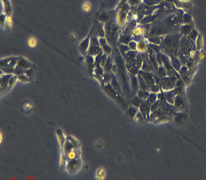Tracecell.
Instances as JSON below:
<instances>
[{
  "mask_svg": "<svg viewBox=\"0 0 206 180\" xmlns=\"http://www.w3.org/2000/svg\"><path fill=\"white\" fill-rule=\"evenodd\" d=\"M138 110L143 114L145 119L148 120L150 113H151V104L148 102L146 100H144L140 106L139 107Z\"/></svg>",
  "mask_w": 206,
  "mask_h": 180,
  "instance_id": "11",
  "label": "cell"
},
{
  "mask_svg": "<svg viewBox=\"0 0 206 180\" xmlns=\"http://www.w3.org/2000/svg\"><path fill=\"white\" fill-rule=\"evenodd\" d=\"M150 94V91H148V90L139 89V90L136 94V96H138L140 98L142 99V100H146Z\"/></svg>",
  "mask_w": 206,
  "mask_h": 180,
  "instance_id": "26",
  "label": "cell"
},
{
  "mask_svg": "<svg viewBox=\"0 0 206 180\" xmlns=\"http://www.w3.org/2000/svg\"><path fill=\"white\" fill-rule=\"evenodd\" d=\"M148 43H147V41L144 39H140V40L137 41L136 51L139 53L146 52L148 48Z\"/></svg>",
  "mask_w": 206,
  "mask_h": 180,
  "instance_id": "18",
  "label": "cell"
},
{
  "mask_svg": "<svg viewBox=\"0 0 206 180\" xmlns=\"http://www.w3.org/2000/svg\"><path fill=\"white\" fill-rule=\"evenodd\" d=\"M92 31H93V29H92V30L91 31V32L89 33L88 36H87L84 40L82 41L81 42V44H79V48L82 54L85 55L88 53L90 45H91V39Z\"/></svg>",
  "mask_w": 206,
  "mask_h": 180,
  "instance_id": "6",
  "label": "cell"
},
{
  "mask_svg": "<svg viewBox=\"0 0 206 180\" xmlns=\"http://www.w3.org/2000/svg\"><path fill=\"white\" fill-rule=\"evenodd\" d=\"M139 111L138 108L133 106V105H130L126 108V115L129 118H134L137 113Z\"/></svg>",
  "mask_w": 206,
  "mask_h": 180,
  "instance_id": "19",
  "label": "cell"
},
{
  "mask_svg": "<svg viewBox=\"0 0 206 180\" xmlns=\"http://www.w3.org/2000/svg\"><path fill=\"white\" fill-rule=\"evenodd\" d=\"M66 158H67V161H69L71 160H73V159L79 158V153L77 151V150H74L71 151L69 153H68L67 154L65 155Z\"/></svg>",
  "mask_w": 206,
  "mask_h": 180,
  "instance_id": "29",
  "label": "cell"
},
{
  "mask_svg": "<svg viewBox=\"0 0 206 180\" xmlns=\"http://www.w3.org/2000/svg\"><path fill=\"white\" fill-rule=\"evenodd\" d=\"M118 49H119L120 53L122 54V55H125L129 51H130V49L129 48L128 45L123 44H120L119 45V46H118Z\"/></svg>",
  "mask_w": 206,
  "mask_h": 180,
  "instance_id": "33",
  "label": "cell"
},
{
  "mask_svg": "<svg viewBox=\"0 0 206 180\" xmlns=\"http://www.w3.org/2000/svg\"><path fill=\"white\" fill-rule=\"evenodd\" d=\"M100 47L102 49L103 52L107 55H109L112 53V47L109 45V41H107V39L104 38H99Z\"/></svg>",
  "mask_w": 206,
  "mask_h": 180,
  "instance_id": "13",
  "label": "cell"
},
{
  "mask_svg": "<svg viewBox=\"0 0 206 180\" xmlns=\"http://www.w3.org/2000/svg\"><path fill=\"white\" fill-rule=\"evenodd\" d=\"M17 66L23 69V70H27L28 69L31 68V67H32V64H31V63L30 62H29L27 60H26L25 58L19 57Z\"/></svg>",
  "mask_w": 206,
  "mask_h": 180,
  "instance_id": "16",
  "label": "cell"
},
{
  "mask_svg": "<svg viewBox=\"0 0 206 180\" xmlns=\"http://www.w3.org/2000/svg\"><path fill=\"white\" fill-rule=\"evenodd\" d=\"M195 44L197 51H201L203 46V39L202 36L201 35L200 33L199 34V36H198L197 39H195Z\"/></svg>",
  "mask_w": 206,
  "mask_h": 180,
  "instance_id": "28",
  "label": "cell"
},
{
  "mask_svg": "<svg viewBox=\"0 0 206 180\" xmlns=\"http://www.w3.org/2000/svg\"><path fill=\"white\" fill-rule=\"evenodd\" d=\"M12 23H13V20H12V17H11V15H6V20H5V23H4V25L6 28L10 29L12 26Z\"/></svg>",
  "mask_w": 206,
  "mask_h": 180,
  "instance_id": "38",
  "label": "cell"
},
{
  "mask_svg": "<svg viewBox=\"0 0 206 180\" xmlns=\"http://www.w3.org/2000/svg\"><path fill=\"white\" fill-rule=\"evenodd\" d=\"M88 55H92V56L97 57V55L103 54V51L100 47L99 38L97 37H91V45H90Z\"/></svg>",
  "mask_w": 206,
  "mask_h": 180,
  "instance_id": "4",
  "label": "cell"
},
{
  "mask_svg": "<svg viewBox=\"0 0 206 180\" xmlns=\"http://www.w3.org/2000/svg\"><path fill=\"white\" fill-rule=\"evenodd\" d=\"M1 2L4 4V7L5 10V14L6 15H10L12 12L11 4L9 0H1Z\"/></svg>",
  "mask_w": 206,
  "mask_h": 180,
  "instance_id": "27",
  "label": "cell"
},
{
  "mask_svg": "<svg viewBox=\"0 0 206 180\" xmlns=\"http://www.w3.org/2000/svg\"><path fill=\"white\" fill-rule=\"evenodd\" d=\"M82 9H83V10L84 12H91V10L92 9V5L91 4V2H89L88 1H84L83 4V5H82Z\"/></svg>",
  "mask_w": 206,
  "mask_h": 180,
  "instance_id": "37",
  "label": "cell"
},
{
  "mask_svg": "<svg viewBox=\"0 0 206 180\" xmlns=\"http://www.w3.org/2000/svg\"><path fill=\"white\" fill-rule=\"evenodd\" d=\"M174 107L178 110V112H184L186 107V102H185L184 96L177 95L174 99Z\"/></svg>",
  "mask_w": 206,
  "mask_h": 180,
  "instance_id": "8",
  "label": "cell"
},
{
  "mask_svg": "<svg viewBox=\"0 0 206 180\" xmlns=\"http://www.w3.org/2000/svg\"><path fill=\"white\" fill-rule=\"evenodd\" d=\"M126 14L123 11H119L117 13V20L118 24L120 26H124L125 23V20L126 19V16H125Z\"/></svg>",
  "mask_w": 206,
  "mask_h": 180,
  "instance_id": "22",
  "label": "cell"
},
{
  "mask_svg": "<svg viewBox=\"0 0 206 180\" xmlns=\"http://www.w3.org/2000/svg\"><path fill=\"white\" fill-rule=\"evenodd\" d=\"M205 57V54L204 53H203L202 50L201 51H198V54H197V58L200 60H202L203 59H204Z\"/></svg>",
  "mask_w": 206,
  "mask_h": 180,
  "instance_id": "48",
  "label": "cell"
},
{
  "mask_svg": "<svg viewBox=\"0 0 206 180\" xmlns=\"http://www.w3.org/2000/svg\"><path fill=\"white\" fill-rule=\"evenodd\" d=\"M145 33V31L144 28L138 27L135 28L133 31V37H140L143 36V34Z\"/></svg>",
  "mask_w": 206,
  "mask_h": 180,
  "instance_id": "31",
  "label": "cell"
},
{
  "mask_svg": "<svg viewBox=\"0 0 206 180\" xmlns=\"http://www.w3.org/2000/svg\"><path fill=\"white\" fill-rule=\"evenodd\" d=\"M57 133L58 136H59L60 143L61 144L62 146H64V144H65L66 140L64 137H63V134L62 133V131L61 130H58V131H57Z\"/></svg>",
  "mask_w": 206,
  "mask_h": 180,
  "instance_id": "46",
  "label": "cell"
},
{
  "mask_svg": "<svg viewBox=\"0 0 206 180\" xmlns=\"http://www.w3.org/2000/svg\"><path fill=\"white\" fill-rule=\"evenodd\" d=\"M134 120H135L136 122L137 123H140V122H142V121H144L146 119H145L144 118V116L143 115V114L140 112V111H138V113H137V114L136 115L135 117H134Z\"/></svg>",
  "mask_w": 206,
  "mask_h": 180,
  "instance_id": "39",
  "label": "cell"
},
{
  "mask_svg": "<svg viewBox=\"0 0 206 180\" xmlns=\"http://www.w3.org/2000/svg\"><path fill=\"white\" fill-rule=\"evenodd\" d=\"M180 38L176 35L168 36L163 39L160 44V49L170 57L176 56L179 46Z\"/></svg>",
  "mask_w": 206,
  "mask_h": 180,
  "instance_id": "1",
  "label": "cell"
},
{
  "mask_svg": "<svg viewBox=\"0 0 206 180\" xmlns=\"http://www.w3.org/2000/svg\"><path fill=\"white\" fill-rule=\"evenodd\" d=\"M174 118H175V121L176 123L182 124L186 120V113H185V112H178L174 115Z\"/></svg>",
  "mask_w": 206,
  "mask_h": 180,
  "instance_id": "21",
  "label": "cell"
},
{
  "mask_svg": "<svg viewBox=\"0 0 206 180\" xmlns=\"http://www.w3.org/2000/svg\"><path fill=\"white\" fill-rule=\"evenodd\" d=\"M86 63L88 65L90 70H92V68L94 66L95 64V57L92 56V55H87L86 56Z\"/></svg>",
  "mask_w": 206,
  "mask_h": 180,
  "instance_id": "32",
  "label": "cell"
},
{
  "mask_svg": "<svg viewBox=\"0 0 206 180\" xmlns=\"http://www.w3.org/2000/svg\"><path fill=\"white\" fill-rule=\"evenodd\" d=\"M179 79H180V78L176 75H168L166 78L161 79L160 86L162 88V91H166L174 89L175 88L176 82Z\"/></svg>",
  "mask_w": 206,
  "mask_h": 180,
  "instance_id": "2",
  "label": "cell"
},
{
  "mask_svg": "<svg viewBox=\"0 0 206 180\" xmlns=\"http://www.w3.org/2000/svg\"><path fill=\"white\" fill-rule=\"evenodd\" d=\"M17 80H18L17 76V75H13V76L12 77V78L10 79L9 81L8 87H12L13 86H14V85L15 84V83H16Z\"/></svg>",
  "mask_w": 206,
  "mask_h": 180,
  "instance_id": "47",
  "label": "cell"
},
{
  "mask_svg": "<svg viewBox=\"0 0 206 180\" xmlns=\"http://www.w3.org/2000/svg\"><path fill=\"white\" fill-rule=\"evenodd\" d=\"M14 74H4V75H1V92L4 90L6 89L8 87L9 81L10 79L12 78V77L14 75Z\"/></svg>",
  "mask_w": 206,
  "mask_h": 180,
  "instance_id": "14",
  "label": "cell"
},
{
  "mask_svg": "<svg viewBox=\"0 0 206 180\" xmlns=\"http://www.w3.org/2000/svg\"><path fill=\"white\" fill-rule=\"evenodd\" d=\"M25 74L27 77H29V78H30V76L32 75V74H33L32 68H30V69H28V70H26L25 72Z\"/></svg>",
  "mask_w": 206,
  "mask_h": 180,
  "instance_id": "50",
  "label": "cell"
},
{
  "mask_svg": "<svg viewBox=\"0 0 206 180\" xmlns=\"http://www.w3.org/2000/svg\"><path fill=\"white\" fill-rule=\"evenodd\" d=\"M154 74L159 78L162 79L168 76V71L164 66L163 65H158V68L156 70Z\"/></svg>",
  "mask_w": 206,
  "mask_h": 180,
  "instance_id": "17",
  "label": "cell"
},
{
  "mask_svg": "<svg viewBox=\"0 0 206 180\" xmlns=\"http://www.w3.org/2000/svg\"><path fill=\"white\" fill-rule=\"evenodd\" d=\"M158 99V94H155V93H152V92H150V94L149 95L148 97L147 98L146 101L152 105L153 103H154L156 101H157Z\"/></svg>",
  "mask_w": 206,
  "mask_h": 180,
  "instance_id": "34",
  "label": "cell"
},
{
  "mask_svg": "<svg viewBox=\"0 0 206 180\" xmlns=\"http://www.w3.org/2000/svg\"><path fill=\"white\" fill-rule=\"evenodd\" d=\"M188 70L189 68H187V65H182L180 68V70H179L178 71L179 76L182 77L184 75H186V74L187 73V71H188Z\"/></svg>",
  "mask_w": 206,
  "mask_h": 180,
  "instance_id": "43",
  "label": "cell"
},
{
  "mask_svg": "<svg viewBox=\"0 0 206 180\" xmlns=\"http://www.w3.org/2000/svg\"><path fill=\"white\" fill-rule=\"evenodd\" d=\"M164 94L165 96V99L166 100V102L169 104H170L171 105H174V99H175L176 96H177V93L175 91V89L170 90V91H163Z\"/></svg>",
  "mask_w": 206,
  "mask_h": 180,
  "instance_id": "15",
  "label": "cell"
},
{
  "mask_svg": "<svg viewBox=\"0 0 206 180\" xmlns=\"http://www.w3.org/2000/svg\"><path fill=\"white\" fill-rule=\"evenodd\" d=\"M109 28H107V39L109 40V44H115L114 42L116 41V38L117 37V32L118 30L117 28L114 25H110L109 26Z\"/></svg>",
  "mask_w": 206,
  "mask_h": 180,
  "instance_id": "10",
  "label": "cell"
},
{
  "mask_svg": "<svg viewBox=\"0 0 206 180\" xmlns=\"http://www.w3.org/2000/svg\"><path fill=\"white\" fill-rule=\"evenodd\" d=\"M1 71H4L5 74H14L15 68L13 67H1Z\"/></svg>",
  "mask_w": 206,
  "mask_h": 180,
  "instance_id": "40",
  "label": "cell"
},
{
  "mask_svg": "<svg viewBox=\"0 0 206 180\" xmlns=\"http://www.w3.org/2000/svg\"><path fill=\"white\" fill-rule=\"evenodd\" d=\"M137 76H138V79L140 89H144V90H148V91H150V87H148V86L146 82L144 81V79L142 78V77L139 75V74H138Z\"/></svg>",
  "mask_w": 206,
  "mask_h": 180,
  "instance_id": "30",
  "label": "cell"
},
{
  "mask_svg": "<svg viewBox=\"0 0 206 180\" xmlns=\"http://www.w3.org/2000/svg\"><path fill=\"white\" fill-rule=\"evenodd\" d=\"M27 44L28 46L31 47V48H34L37 46V39L34 37H31L28 39Z\"/></svg>",
  "mask_w": 206,
  "mask_h": 180,
  "instance_id": "41",
  "label": "cell"
},
{
  "mask_svg": "<svg viewBox=\"0 0 206 180\" xmlns=\"http://www.w3.org/2000/svg\"><path fill=\"white\" fill-rule=\"evenodd\" d=\"M143 101L144 100H142V99L140 98L138 96L135 95V96L132 97V99H130V104L132 105H133V106L139 108Z\"/></svg>",
  "mask_w": 206,
  "mask_h": 180,
  "instance_id": "25",
  "label": "cell"
},
{
  "mask_svg": "<svg viewBox=\"0 0 206 180\" xmlns=\"http://www.w3.org/2000/svg\"><path fill=\"white\" fill-rule=\"evenodd\" d=\"M184 21H185L184 22L186 23H189V22H190V21H191V16H190V15H184Z\"/></svg>",
  "mask_w": 206,
  "mask_h": 180,
  "instance_id": "49",
  "label": "cell"
},
{
  "mask_svg": "<svg viewBox=\"0 0 206 180\" xmlns=\"http://www.w3.org/2000/svg\"><path fill=\"white\" fill-rule=\"evenodd\" d=\"M170 63L171 65L172 66L173 68L176 71H179V70H180V68L182 67L181 62L178 57H177L176 56H174L170 57Z\"/></svg>",
  "mask_w": 206,
  "mask_h": 180,
  "instance_id": "20",
  "label": "cell"
},
{
  "mask_svg": "<svg viewBox=\"0 0 206 180\" xmlns=\"http://www.w3.org/2000/svg\"><path fill=\"white\" fill-rule=\"evenodd\" d=\"M150 91L155 94H159L162 91V88H161V86L160 85L154 83L153 86L150 87Z\"/></svg>",
  "mask_w": 206,
  "mask_h": 180,
  "instance_id": "35",
  "label": "cell"
},
{
  "mask_svg": "<svg viewBox=\"0 0 206 180\" xmlns=\"http://www.w3.org/2000/svg\"><path fill=\"white\" fill-rule=\"evenodd\" d=\"M160 107V100L158 99L157 101H156L154 103L151 105V112H155V111L158 110L159 109Z\"/></svg>",
  "mask_w": 206,
  "mask_h": 180,
  "instance_id": "45",
  "label": "cell"
},
{
  "mask_svg": "<svg viewBox=\"0 0 206 180\" xmlns=\"http://www.w3.org/2000/svg\"><path fill=\"white\" fill-rule=\"evenodd\" d=\"M128 46L129 47V48L130 49V50H133V51H136V46H137V41L135 40H132L129 42Z\"/></svg>",
  "mask_w": 206,
  "mask_h": 180,
  "instance_id": "44",
  "label": "cell"
},
{
  "mask_svg": "<svg viewBox=\"0 0 206 180\" xmlns=\"http://www.w3.org/2000/svg\"><path fill=\"white\" fill-rule=\"evenodd\" d=\"M1 141H2V134H1Z\"/></svg>",
  "mask_w": 206,
  "mask_h": 180,
  "instance_id": "51",
  "label": "cell"
},
{
  "mask_svg": "<svg viewBox=\"0 0 206 180\" xmlns=\"http://www.w3.org/2000/svg\"><path fill=\"white\" fill-rule=\"evenodd\" d=\"M104 90L106 91L107 93L109 95V96L112 97L116 102H118L121 106L124 109H126L127 107H126V102L125 100H124L122 97L117 91L114 89V87L112 86V85H110L109 83H106L104 85Z\"/></svg>",
  "mask_w": 206,
  "mask_h": 180,
  "instance_id": "3",
  "label": "cell"
},
{
  "mask_svg": "<svg viewBox=\"0 0 206 180\" xmlns=\"http://www.w3.org/2000/svg\"><path fill=\"white\" fill-rule=\"evenodd\" d=\"M19 57H11L5 58L1 60V67H13L15 68L17 64Z\"/></svg>",
  "mask_w": 206,
  "mask_h": 180,
  "instance_id": "12",
  "label": "cell"
},
{
  "mask_svg": "<svg viewBox=\"0 0 206 180\" xmlns=\"http://www.w3.org/2000/svg\"><path fill=\"white\" fill-rule=\"evenodd\" d=\"M129 80H130V89L131 90V95L134 96L140 89L138 76L136 75L129 73Z\"/></svg>",
  "mask_w": 206,
  "mask_h": 180,
  "instance_id": "5",
  "label": "cell"
},
{
  "mask_svg": "<svg viewBox=\"0 0 206 180\" xmlns=\"http://www.w3.org/2000/svg\"><path fill=\"white\" fill-rule=\"evenodd\" d=\"M138 74L144 79V81L146 82L149 87L155 83L154 72H150V71H146L140 70L139 71Z\"/></svg>",
  "mask_w": 206,
  "mask_h": 180,
  "instance_id": "7",
  "label": "cell"
},
{
  "mask_svg": "<svg viewBox=\"0 0 206 180\" xmlns=\"http://www.w3.org/2000/svg\"><path fill=\"white\" fill-rule=\"evenodd\" d=\"M18 80L20 81L23 83H27V82L30 81V78L27 77L25 74H22V75H19L17 76Z\"/></svg>",
  "mask_w": 206,
  "mask_h": 180,
  "instance_id": "42",
  "label": "cell"
},
{
  "mask_svg": "<svg viewBox=\"0 0 206 180\" xmlns=\"http://www.w3.org/2000/svg\"><path fill=\"white\" fill-rule=\"evenodd\" d=\"M132 37H133V35H130V34L122 33L120 36L119 41L120 42V44L128 45L129 42L132 40Z\"/></svg>",
  "mask_w": 206,
  "mask_h": 180,
  "instance_id": "23",
  "label": "cell"
},
{
  "mask_svg": "<svg viewBox=\"0 0 206 180\" xmlns=\"http://www.w3.org/2000/svg\"><path fill=\"white\" fill-rule=\"evenodd\" d=\"M67 169L70 173H75L77 171L81 166V161L79 158L67 161Z\"/></svg>",
  "mask_w": 206,
  "mask_h": 180,
  "instance_id": "9",
  "label": "cell"
},
{
  "mask_svg": "<svg viewBox=\"0 0 206 180\" xmlns=\"http://www.w3.org/2000/svg\"><path fill=\"white\" fill-rule=\"evenodd\" d=\"M199 34H200L199 32H198L195 28H193L192 30L191 31V32L189 33V35L187 36V37H188L190 39H192V41H195V39H196L198 37V36H199Z\"/></svg>",
  "mask_w": 206,
  "mask_h": 180,
  "instance_id": "36",
  "label": "cell"
},
{
  "mask_svg": "<svg viewBox=\"0 0 206 180\" xmlns=\"http://www.w3.org/2000/svg\"><path fill=\"white\" fill-rule=\"evenodd\" d=\"M193 28L192 27V25L190 23H186L184 26L180 28V33L185 36H187L189 35V33L191 32Z\"/></svg>",
  "mask_w": 206,
  "mask_h": 180,
  "instance_id": "24",
  "label": "cell"
}]
</instances>
